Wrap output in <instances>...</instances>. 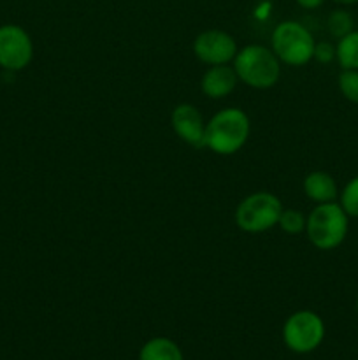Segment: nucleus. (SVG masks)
Instances as JSON below:
<instances>
[{
	"mask_svg": "<svg viewBox=\"0 0 358 360\" xmlns=\"http://www.w3.org/2000/svg\"><path fill=\"white\" fill-rule=\"evenodd\" d=\"M249 132V116L239 108H225L207 122L204 146L216 155H234L244 146Z\"/></svg>",
	"mask_w": 358,
	"mask_h": 360,
	"instance_id": "f257e3e1",
	"label": "nucleus"
},
{
	"mask_svg": "<svg viewBox=\"0 0 358 360\" xmlns=\"http://www.w3.org/2000/svg\"><path fill=\"white\" fill-rule=\"evenodd\" d=\"M350 231V217L340 207V204L325 202L318 204L309 213L305 221V234L314 248L329 252L339 248Z\"/></svg>",
	"mask_w": 358,
	"mask_h": 360,
	"instance_id": "f03ea898",
	"label": "nucleus"
},
{
	"mask_svg": "<svg viewBox=\"0 0 358 360\" xmlns=\"http://www.w3.org/2000/svg\"><path fill=\"white\" fill-rule=\"evenodd\" d=\"M234 70L239 81L248 86L267 90L279 81L281 62L272 49L260 44H249L239 49L235 55Z\"/></svg>",
	"mask_w": 358,
	"mask_h": 360,
	"instance_id": "7ed1b4c3",
	"label": "nucleus"
},
{
	"mask_svg": "<svg viewBox=\"0 0 358 360\" xmlns=\"http://www.w3.org/2000/svg\"><path fill=\"white\" fill-rule=\"evenodd\" d=\"M312 34L298 21H283L272 32V51L277 60L291 67H302L312 60Z\"/></svg>",
	"mask_w": 358,
	"mask_h": 360,
	"instance_id": "20e7f679",
	"label": "nucleus"
},
{
	"mask_svg": "<svg viewBox=\"0 0 358 360\" xmlns=\"http://www.w3.org/2000/svg\"><path fill=\"white\" fill-rule=\"evenodd\" d=\"M283 204L274 193L255 192L246 197L235 210V225L249 234L265 232L277 225Z\"/></svg>",
	"mask_w": 358,
	"mask_h": 360,
	"instance_id": "39448f33",
	"label": "nucleus"
},
{
	"mask_svg": "<svg viewBox=\"0 0 358 360\" xmlns=\"http://www.w3.org/2000/svg\"><path fill=\"white\" fill-rule=\"evenodd\" d=\"M325 340V323L314 311L302 309L286 319L283 326V341L295 354H311Z\"/></svg>",
	"mask_w": 358,
	"mask_h": 360,
	"instance_id": "423d86ee",
	"label": "nucleus"
},
{
	"mask_svg": "<svg viewBox=\"0 0 358 360\" xmlns=\"http://www.w3.org/2000/svg\"><path fill=\"white\" fill-rule=\"evenodd\" d=\"M34 58V42L25 28L18 25L0 27V67L6 70L25 69Z\"/></svg>",
	"mask_w": 358,
	"mask_h": 360,
	"instance_id": "0eeeda50",
	"label": "nucleus"
},
{
	"mask_svg": "<svg viewBox=\"0 0 358 360\" xmlns=\"http://www.w3.org/2000/svg\"><path fill=\"white\" fill-rule=\"evenodd\" d=\"M237 51L235 39L223 30H206L193 41V53L207 65H225L234 62Z\"/></svg>",
	"mask_w": 358,
	"mask_h": 360,
	"instance_id": "6e6552de",
	"label": "nucleus"
},
{
	"mask_svg": "<svg viewBox=\"0 0 358 360\" xmlns=\"http://www.w3.org/2000/svg\"><path fill=\"white\" fill-rule=\"evenodd\" d=\"M171 123L174 132L181 137L185 143L193 148H204L206 141V125L204 116L195 105L179 104L172 111Z\"/></svg>",
	"mask_w": 358,
	"mask_h": 360,
	"instance_id": "1a4fd4ad",
	"label": "nucleus"
},
{
	"mask_svg": "<svg viewBox=\"0 0 358 360\" xmlns=\"http://www.w3.org/2000/svg\"><path fill=\"white\" fill-rule=\"evenodd\" d=\"M237 81L239 77L235 74L234 67H228V63H225V65H211L204 72L202 81H200V90L209 98H225L235 90Z\"/></svg>",
	"mask_w": 358,
	"mask_h": 360,
	"instance_id": "9d476101",
	"label": "nucleus"
},
{
	"mask_svg": "<svg viewBox=\"0 0 358 360\" xmlns=\"http://www.w3.org/2000/svg\"><path fill=\"white\" fill-rule=\"evenodd\" d=\"M304 192L316 204L333 202L337 195H339L336 179H333L332 174L325 171L309 172L304 179Z\"/></svg>",
	"mask_w": 358,
	"mask_h": 360,
	"instance_id": "9b49d317",
	"label": "nucleus"
},
{
	"mask_svg": "<svg viewBox=\"0 0 358 360\" xmlns=\"http://www.w3.org/2000/svg\"><path fill=\"white\" fill-rule=\"evenodd\" d=\"M139 360H185L178 343L168 338H151L142 345L139 352Z\"/></svg>",
	"mask_w": 358,
	"mask_h": 360,
	"instance_id": "f8f14e48",
	"label": "nucleus"
},
{
	"mask_svg": "<svg viewBox=\"0 0 358 360\" xmlns=\"http://www.w3.org/2000/svg\"><path fill=\"white\" fill-rule=\"evenodd\" d=\"M336 60L343 69L358 70V30L350 32L337 41Z\"/></svg>",
	"mask_w": 358,
	"mask_h": 360,
	"instance_id": "ddd939ff",
	"label": "nucleus"
},
{
	"mask_svg": "<svg viewBox=\"0 0 358 360\" xmlns=\"http://www.w3.org/2000/svg\"><path fill=\"white\" fill-rule=\"evenodd\" d=\"M326 28H329V34L333 39H343L344 35H347L350 32L354 30V20L347 11L344 9H336L329 14V20H326Z\"/></svg>",
	"mask_w": 358,
	"mask_h": 360,
	"instance_id": "4468645a",
	"label": "nucleus"
},
{
	"mask_svg": "<svg viewBox=\"0 0 358 360\" xmlns=\"http://www.w3.org/2000/svg\"><path fill=\"white\" fill-rule=\"evenodd\" d=\"M305 221H307V218L304 217L302 211L283 210L279 214V220H277V225H279L281 231L286 232V234L297 236L305 231Z\"/></svg>",
	"mask_w": 358,
	"mask_h": 360,
	"instance_id": "2eb2a0df",
	"label": "nucleus"
},
{
	"mask_svg": "<svg viewBox=\"0 0 358 360\" xmlns=\"http://www.w3.org/2000/svg\"><path fill=\"white\" fill-rule=\"evenodd\" d=\"M340 207L346 211L350 218H358V176L346 183V186L340 192Z\"/></svg>",
	"mask_w": 358,
	"mask_h": 360,
	"instance_id": "dca6fc26",
	"label": "nucleus"
},
{
	"mask_svg": "<svg viewBox=\"0 0 358 360\" xmlns=\"http://www.w3.org/2000/svg\"><path fill=\"white\" fill-rule=\"evenodd\" d=\"M339 90L346 101L358 104V70L343 69L339 74Z\"/></svg>",
	"mask_w": 358,
	"mask_h": 360,
	"instance_id": "f3484780",
	"label": "nucleus"
},
{
	"mask_svg": "<svg viewBox=\"0 0 358 360\" xmlns=\"http://www.w3.org/2000/svg\"><path fill=\"white\" fill-rule=\"evenodd\" d=\"M312 60L319 63H330L336 60V46L332 42H316L314 53H312Z\"/></svg>",
	"mask_w": 358,
	"mask_h": 360,
	"instance_id": "a211bd4d",
	"label": "nucleus"
},
{
	"mask_svg": "<svg viewBox=\"0 0 358 360\" xmlns=\"http://www.w3.org/2000/svg\"><path fill=\"white\" fill-rule=\"evenodd\" d=\"M323 2L325 0H297L302 9H318L319 6H323Z\"/></svg>",
	"mask_w": 358,
	"mask_h": 360,
	"instance_id": "6ab92c4d",
	"label": "nucleus"
},
{
	"mask_svg": "<svg viewBox=\"0 0 358 360\" xmlns=\"http://www.w3.org/2000/svg\"><path fill=\"white\" fill-rule=\"evenodd\" d=\"M336 4H340V6H354L358 4V0H333Z\"/></svg>",
	"mask_w": 358,
	"mask_h": 360,
	"instance_id": "aec40b11",
	"label": "nucleus"
},
{
	"mask_svg": "<svg viewBox=\"0 0 358 360\" xmlns=\"http://www.w3.org/2000/svg\"><path fill=\"white\" fill-rule=\"evenodd\" d=\"M357 313H358V297H357Z\"/></svg>",
	"mask_w": 358,
	"mask_h": 360,
	"instance_id": "412c9836",
	"label": "nucleus"
}]
</instances>
